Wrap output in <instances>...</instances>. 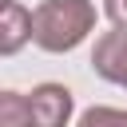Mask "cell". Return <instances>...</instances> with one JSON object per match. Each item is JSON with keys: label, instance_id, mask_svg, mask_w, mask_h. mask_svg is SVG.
<instances>
[{"label": "cell", "instance_id": "obj_1", "mask_svg": "<svg viewBox=\"0 0 127 127\" xmlns=\"http://www.w3.org/2000/svg\"><path fill=\"white\" fill-rule=\"evenodd\" d=\"M91 32H95L91 0H44L32 8V44L48 56L75 52Z\"/></svg>", "mask_w": 127, "mask_h": 127}, {"label": "cell", "instance_id": "obj_2", "mask_svg": "<svg viewBox=\"0 0 127 127\" xmlns=\"http://www.w3.org/2000/svg\"><path fill=\"white\" fill-rule=\"evenodd\" d=\"M28 103H32V127H67L75 115V95L64 83H36Z\"/></svg>", "mask_w": 127, "mask_h": 127}, {"label": "cell", "instance_id": "obj_3", "mask_svg": "<svg viewBox=\"0 0 127 127\" xmlns=\"http://www.w3.org/2000/svg\"><path fill=\"white\" fill-rule=\"evenodd\" d=\"M91 71L103 83L127 87V28H111L91 48Z\"/></svg>", "mask_w": 127, "mask_h": 127}, {"label": "cell", "instance_id": "obj_4", "mask_svg": "<svg viewBox=\"0 0 127 127\" xmlns=\"http://www.w3.org/2000/svg\"><path fill=\"white\" fill-rule=\"evenodd\" d=\"M32 40V12L20 0H4V20H0V56H16Z\"/></svg>", "mask_w": 127, "mask_h": 127}, {"label": "cell", "instance_id": "obj_5", "mask_svg": "<svg viewBox=\"0 0 127 127\" xmlns=\"http://www.w3.org/2000/svg\"><path fill=\"white\" fill-rule=\"evenodd\" d=\"M0 127H32V103L20 91H0Z\"/></svg>", "mask_w": 127, "mask_h": 127}, {"label": "cell", "instance_id": "obj_6", "mask_svg": "<svg viewBox=\"0 0 127 127\" xmlns=\"http://www.w3.org/2000/svg\"><path fill=\"white\" fill-rule=\"evenodd\" d=\"M75 127H127V111H123V107L95 103V107H87V111L75 119Z\"/></svg>", "mask_w": 127, "mask_h": 127}, {"label": "cell", "instance_id": "obj_7", "mask_svg": "<svg viewBox=\"0 0 127 127\" xmlns=\"http://www.w3.org/2000/svg\"><path fill=\"white\" fill-rule=\"evenodd\" d=\"M103 16L111 20V28H127V0H103Z\"/></svg>", "mask_w": 127, "mask_h": 127}]
</instances>
